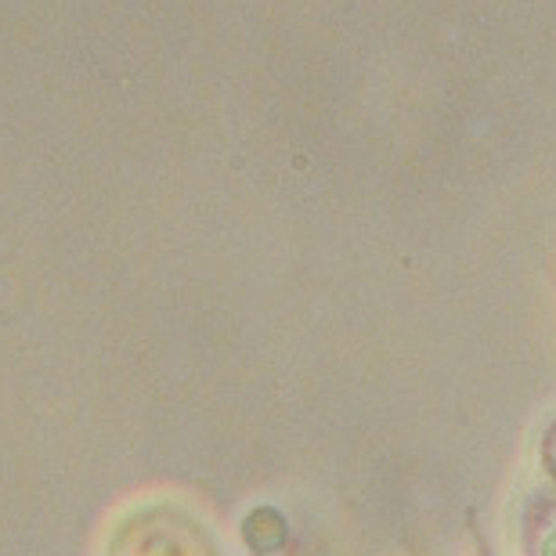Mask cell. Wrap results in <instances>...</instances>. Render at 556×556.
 <instances>
[{
	"label": "cell",
	"mask_w": 556,
	"mask_h": 556,
	"mask_svg": "<svg viewBox=\"0 0 556 556\" xmlns=\"http://www.w3.org/2000/svg\"><path fill=\"white\" fill-rule=\"evenodd\" d=\"M542 459H546V466H549V473L556 477V422L549 427V433H546V441H542Z\"/></svg>",
	"instance_id": "1"
}]
</instances>
